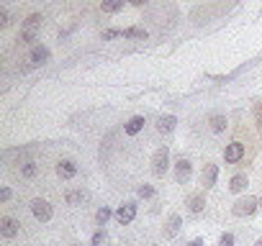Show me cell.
Wrapping results in <instances>:
<instances>
[{
    "label": "cell",
    "mask_w": 262,
    "mask_h": 246,
    "mask_svg": "<svg viewBox=\"0 0 262 246\" xmlns=\"http://www.w3.org/2000/svg\"><path fill=\"white\" fill-rule=\"evenodd\" d=\"M257 208H259V198L247 195V198H239V200L231 205V213H234L236 218H252V215L257 213Z\"/></svg>",
    "instance_id": "1"
},
{
    "label": "cell",
    "mask_w": 262,
    "mask_h": 246,
    "mask_svg": "<svg viewBox=\"0 0 262 246\" xmlns=\"http://www.w3.org/2000/svg\"><path fill=\"white\" fill-rule=\"evenodd\" d=\"M167 169H170V149L160 146L152 157V172H155V177H165Z\"/></svg>",
    "instance_id": "2"
},
{
    "label": "cell",
    "mask_w": 262,
    "mask_h": 246,
    "mask_svg": "<svg viewBox=\"0 0 262 246\" xmlns=\"http://www.w3.org/2000/svg\"><path fill=\"white\" fill-rule=\"evenodd\" d=\"M190 177H193V164H190L185 157H180V159L175 162V180H178V185H188Z\"/></svg>",
    "instance_id": "3"
},
{
    "label": "cell",
    "mask_w": 262,
    "mask_h": 246,
    "mask_svg": "<svg viewBox=\"0 0 262 246\" xmlns=\"http://www.w3.org/2000/svg\"><path fill=\"white\" fill-rule=\"evenodd\" d=\"M31 213H34V218L41 220V223H49V220H52V205H49L47 200H41V198L31 200Z\"/></svg>",
    "instance_id": "4"
},
{
    "label": "cell",
    "mask_w": 262,
    "mask_h": 246,
    "mask_svg": "<svg viewBox=\"0 0 262 246\" xmlns=\"http://www.w3.org/2000/svg\"><path fill=\"white\" fill-rule=\"evenodd\" d=\"M134 218H137V203H134V200H126V203L116 210V220H118L121 226H128Z\"/></svg>",
    "instance_id": "5"
},
{
    "label": "cell",
    "mask_w": 262,
    "mask_h": 246,
    "mask_svg": "<svg viewBox=\"0 0 262 246\" xmlns=\"http://www.w3.org/2000/svg\"><path fill=\"white\" fill-rule=\"evenodd\" d=\"M18 231H21V223L16 220V218H11V215H6V218H0V236L3 238H16L18 236Z\"/></svg>",
    "instance_id": "6"
},
{
    "label": "cell",
    "mask_w": 262,
    "mask_h": 246,
    "mask_svg": "<svg viewBox=\"0 0 262 246\" xmlns=\"http://www.w3.org/2000/svg\"><path fill=\"white\" fill-rule=\"evenodd\" d=\"M242 157H244V144H242V141L226 144V149H224V162H226V164H236Z\"/></svg>",
    "instance_id": "7"
},
{
    "label": "cell",
    "mask_w": 262,
    "mask_h": 246,
    "mask_svg": "<svg viewBox=\"0 0 262 246\" xmlns=\"http://www.w3.org/2000/svg\"><path fill=\"white\" fill-rule=\"evenodd\" d=\"M216 180H219V164L206 162V167H203V172H201V182H203V187H206V190H208V187H213V185H216Z\"/></svg>",
    "instance_id": "8"
},
{
    "label": "cell",
    "mask_w": 262,
    "mask_h": 246,
    "mask_svg": "<svg viewBox=\"0 0 262 246\" xmlns=\"http://www.w3.org/2000/svg\"><path fill=\"white\" fill-rule=\"evenodd\" d=\"M29 62H31V67L47 64V62H49V49H47L44 44H36V46L31 49V54H29Z\"/></svg>",
    "instance_id": "9"
},
{
    "label": "cell",
    "mask_w": 262,
    "mask_h": 246,
    "mask_svg": "<svg viewBox=\"0 0 262 246\" xmlns=\"http://www.w3.org/2000/svg\"><path fill=\"white\" fill-rule=\"evenodd\" d=\"M188 210L193 213V215H201L203 213V208H206V195L203 192H193V195H188Z\"/></svg>",
    "instance_id": "10"
},
{
    "label": "cell",
    "mask_w": 262,
    "mask_h": 246,
    "mask_svg": "<svg viewBox=\"0 0 262 246\" xmlns=\"http://www.w3.org/2000/svg\"><path fill=\"white\" fill-rule=\"evenodd\" d=\"M180 226H183V218H180L178 213H172V215L167 218V223H165V228H162V233H165V238H175V236L180 233Z\"/></svg>",
    "instance_id": "11"
},
{
    "label": "cell",
    "mask_w": 262,
    "mask_h": 246,
    "mask_svg": "<svg viewBox=\"0 0 262 246\" xmlns=\"http://www.w3.org/2000/svg\"><path fill=\"white\" fill-rule=\"evenodd\" d=\"M57 175H59L62 180H72V177H77V164H75L72 159H62V162L57 164Z\"/></svg>",
    "instance_id": "12"
},
{
    "label": "cell",
    "mask_w": 262,
    "mask_h": 246,
    "mask_svg": "<svg viewBox=\"0 0 262 246\" xmlns=\"http://www.w3.org/2000/svg\"><path fill=\"white\" fill-rule=\"evenodd\" d=\"M144 115H134V118H128V123H126V126H123V134L126 136H137L142 129H144Z\"/></svg>",
    "instance_id": "13"
},
{
    "label": "cell",
    "mask_w": 262,
    "mask_h": 246,
    "mask_svg": "<svg viewBox=\"0 0 262 246\" xmlns=\"http://www.w3.org/2000/svg\"><path fill=\"white\" fill-rule=\"evenodd\" d=\"M18 175H21L24 180H34V177L39 175V164H36L34 159H26V162H21V167H18Z\"/></svg>",
    "instance_id": "14"
},
{
    "label": "cell",
    "mask_w": 262,
    "mask_h": 246,
    "mask_svg": "<svg viewBox=\"0 0 262 246\" xmlns=\"http://www.w3.org/2000/svg\"><path fill=\"white\" fill-rule=\"evenodd\" d=\"M175 126H178V118L175 115H160V120H157V131L160 134H172Z\"/></svg>",
    "instance_id": "15"
},
{
    "label": "cell",
    "mask_w": 262,
    "mask_h": 246,
    "mask_svg": "<svg viewBox=\"0 0 262 246\" xmlns=\"http://www.w3.org/2000/svg\"><path fill=\"white\" fill-rule=\"evenodd\" d=\"M208 129H211L213 134H224V131L229 129L226 115H211V118H208Z\"/></svg>",
    "instance_id": "16"
},
{
    "label": "cell",
    "mask_w": 262,
    "mask_h": 246,
    "mask_svg": "<svg viewBox=\"0 0 262 246\" xmlns=\"http://www.w3.org/2000/svg\"><path fill=\"white\" fill-rule=\"evenodd\" d=\"M247 185H249V180H247L244 172H239V175H234V177L229 180V190H231V192H244Z\"/></svg>",
    "instance_id": "17"
},
{
    "label": "cell",
    "mask_w": 262,
    "mask_h": 246,
    "mask_svg": "<svg viewBox=\"0 0 262 246\" xmlns=\"http://www.w3.org/2000/svg\"><path fill=\"white\" fill-rule=\"evenodd\" d=\"M90 195L85 192V190H70L67 195H64V200H67V205H82L85 200H88Z\"/></svg>",
    "instance_id": "18"
},
{
    "label": "cell",
    "mask_w": 262,
    "mask_h": 246,
    "mask_svg": "<svg viewBox=\"0 0 262 246\" xmlns=\"http://www.w3.org/2000/svg\"><path fill=\"white\" fill-rule=\"evenodd\" d=\"M123 39H147V29L142 26H131V29H123Z\"/></svg>",
    "instance_id": "19"
},
{
    "label": "cell",
    "mask_w": 262,
    "mask_h": 246,
    "mask_svg": "<svg viewBox=\"0 0 262 246\" xmlns=\"http://www.w3.org/2000/svg\"><path fill=\"white\" fill-rule=\"evenodd\" d=\"M44 23V16L41 13H31L26 21H24V31H34V29H39Z\"/></svg>",
    "instance_id": "20"
},
{
    "label": "cell",
    "mask_w": 262,
    "mask_h": 246,
    "mask_svg": "<svg viewBox=\"0 0 262 246\" xmlns=\"http://www.w3.org/2000/svg\"><path fill=\"white\" fill-rule=\"evenodd\" d=\"M111 215H113V213H111V208H108V205H103V208H98V213H95V223L103 228V226L108 223V218H111Z\"/></svg>",
    "instance_id": "21"
},
{
    "label": "cell",
    "mask_w": 262,
    "mask_h": 246,
    "mask_svg": "<svg viewBox=\"0 0 262 246\" xmlns=\"http://www.w3.org/2000/svg\"><path fill=\"white\" fill-rule=\"evenodd\" d=\"M123 8H126L123 0H118V3H103V6H100L103 13H118V11H123Z\"/></svg>",
    "instance_id": "22"
},
{
    "label": "cell",
    "mask_w": 262,
    "mask_h": 246,
    "mask_svg": "<svg viewBox=\"0 0 262 246\" xmlns=\"http://www.w3.org/2000/svg\"><path fill=\"white\" fill-rule=\"evenodd\" d=\"M105 241H108V233H105V228H100V231H95L93 233V246H105Z\"/></svg>",
    "instance_id": "23"
},
{
    "label": "cell",
    "mask_w": 262,
    "mask_h": 246,
    "mask_svg": "<svg viewBox=\"0 0 262 246\" xmlns=\"http://www.w3.org/2000/svg\"><path fill=\"white\" fill-rule=\"evenodd\" d=\"M139 198H144V200H149V198H155V187L152 185H139Z\"/></svg>",
    "instance_id": "24"
},
{
    "label": "cell",
    "mask_w": 262,
    "mask_h": 246,
    "mask_svg": "<svg viewBox=\"0 0 262 246\" xmlns=\"http://www.w3.org/2000/svg\"><path fill=\"white\" fill-rule=\"evenodd\" d=\"M118 36H123V31H118V29H108V31H103V34H100V39H103V41H111V39H118Z\"/></svg>",
    "instance_id": "25"
},
{
    "label": "cell",
    "mask_w": 262,
    "mask_h": 246,
    "mask_svg": "<svg viewBox=\"0 0 262 246\" xmlns=\"http://www.w3.org/2000/svg\"><path fill=\"white\" fill-rule=\"evenodd\" d=\"M234 241H236V238H234V233H229V231H226V233H221L219 246H234Z\"/></svg>",
    "instance_id": "26"
},
{
    "label": "cell",
    "mask_w": 262,
    "mask_h": 246,
    "mask_svg": "<svg viewBox=\"0 0 262 246\" xmlns=\"http://www.w3.org/2000/svg\"><path fill=\"white\" fill-rule=\"evenodd\" d=\"M36 36H34V31H21L18 34V44H31Z\"/></svg>",
    "instance_id": "27"
},
{
    "label": "cell",
    "mask_w": 262,
    "mask_h": 246,
    "mask_svg": "<svg viewBox=\"0 0 262 246\" xmlns=\"http://www.w3.org/2000/svg\"><path fill=\"white\" fill-rule=\"evenodd\" d=\"M254 118H257L259 129H262V100H257V103H254Z\"/></svg>",
    "instance_id": "28"
},
{
    "label": "cell",
    "mask_w": 262,
    "mask_h": 246,
    "mask_svg": "<svg viewBox=\"0 0 262 246\" xmlns=\"http://www.w3.org/2000/svg\"><path fill=\"white\" fill-rule=\"evenodd\" d=\"M8 200H11V190L3 187V190H0V203H8Z\"/></svg>",
    "instance_id": "29"
},
{
    "label": "cell",
    "mask_w": 262,
    "mask_h": 246,
    "mask_svg": "<svg viewBox=\"0 0 262 246\" xmlns=\"http://www.w3.org/2000/svg\"><path fill=\"white\" fill-rule=\"evenodd\" d=\"M6 18H8V16H6V11H3V8H0V26H6V23H8Z\"/></svg>",
    "instance_id": "30"
},
{
    "label": "cell",
    "mask_w": 262,
    "mask_h": 246,
    "mask_svg": "<svg viewBox=\"0 0 262 246\" xmlns=\"http://www.w3.org/2000/svg\"><path fill=\"white\" fill-rule=\"evenodd\" d=\"M188 246H203V238H193V241H190Z\"/></svg>",
    "instance_id": "31"
},
{
    "label": "cell",
    "mask_w": 262,
    "mask_h": 246,
    "mask_svg": "<svg viewBox=\"0 0 262 246\" xmlns=\"http://www.w3.org/2000/svg\"><path fill=\"white\" fill-rule=\"evenodd\" d=\"M254 246H262V238H257V241H254Z\"/></svg>",
    "instance_id": "32"
},
{
    "label": "cell",
    "mask_w": 262,
    "mask_h": 246,
    "mask_svg": "<svg viewBox=\"0 0 262 246\" xmlns=\"http://www.w3.org/2000/svg\"><path fill=\"white\" fill-rule=\"evenodd\" d=\"M259 208H262V195H259Z\"/></svg>",
    "instance_id": "33"
}]
</instances>
